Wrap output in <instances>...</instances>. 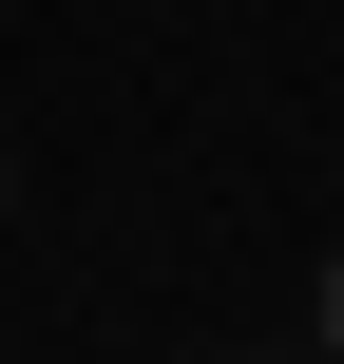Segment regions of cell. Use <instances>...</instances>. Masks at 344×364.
Segmentation results:
<instances>
[{"label":"cell","instance_id":"1","mask_svg":"<svg viewBox=\"0 0 344 364\" xmlns=\"http://www.w3.org/2000/svg\"><path fill=\"white\" fill-rule=\"evenodd\" d=\"M326 364H344V250H326Z\"/></svg>","mask_w":344,"mask_h":364},{"label":"cell","instance_id":"2","mask_svg":"<svg viewBox=\"0 0 344 364\" xmlns=\"http://www.w3.org/2000/svg\"><path fill=\"white\" fill-rule=\"evenodd\" d=\"M0 192H19V173H0Z\"/></svg>","mask_w":344,"mask_h":364}]
</instances>
